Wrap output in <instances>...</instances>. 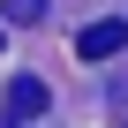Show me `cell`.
Wrapping results in <instances>:
<instances>
[{
    "label": "cell",
    "instance_id": "1",
    "mask_svg": "<svg viewBox=\"0 0 128 128\" xmlns=\"http://www.w3.org/2000/svg\"><path fill=\"white\" fill-rule=\"evenodd\" d=\"M120 45H128V23H120V15H106V23H90V30L76 38V53H83V60H113Z\"/></svg>",
    "mask_w": 128,
    "mask_h": 128
},
{
    "label": "cell",
    "instance_id": "2",
    "mask_svg": "<svg viewBox=\"0 0 128 128\" xmlns=\"http://www.w3.org/2000/svg\"><path fill=\"white\" fill-rule=\"evenodd\" d=\"M8 113H15V128H30V120L45 113V83H38V76H15V90H8Z\"/></svg>",
    "mask_w": 128,
    "mask_h": 128
},
{
    "label": "cell",
    "instance_id": "3",
    "mask_svg": "<svg viewBox=\"0 0 128 128\" xmlns=\"http://www.w3.org/2000/svg\"><path fill=\"white\" fill-rule=\"evenodd\" d=\"M45 15V0H8V23H38Z\"/></svg>",
    "mask_w": 128,
    "mask_h": 128
}]
</instances>
